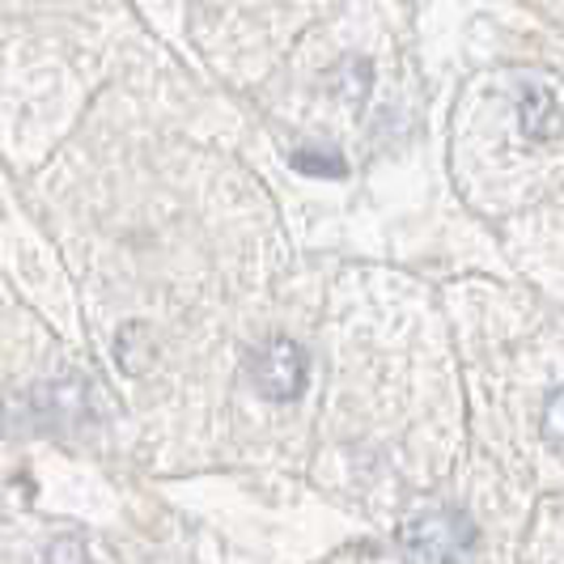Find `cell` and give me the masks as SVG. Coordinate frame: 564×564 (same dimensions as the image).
Masks as SVG:
<instances>
[{
  "mask_svg": "<svg viewBox=\"0 0 564 564\" xmlns=\"http://www.w3.org/2000/svg\"><path fill=\"white\" fill-rule=\"evenodd\" d=\"M522 128L535 141L561 132V111H556V98L547 89H527V98H522Z\"/></svg>",
  "mask_w": 564,
  "mask_h": 564,
  "instance_id": "3957f363",
  "label": "cell"
},
{
  "mask_svg": "<svg viewBox=\"0 0 564 564\" xmlns=\"http://www.w3.org/2000/svg\"><path fill=\"white\" fill-rule=\"evenodd\" d=\"M543 433H547V442L552 446H564V391L547 399V408H543Z\"/></svg>",
  "mask_w": 564,
  "mask_h": 564,
  "instance_id": "5b68a950",
  "label": "cell"
},
{
  "mask_svg": "<svg viewBox=\"0 0 564 564\" xmlns=\"http://www.w3.org/2000/svg\"><path fill=\"white\" fill-rule=\"evenodd\" d=\"M254 391L272 403H293L306 391V352L289 336H272L251 352Z\"/></svg>",
  "mask_w": 564,
  "mask_h": 564,
  "instance_id": "7a4b0ae2",
  "label": "cell"
},
{
  "mask_svg": "<svg viewBox=\"0 0 564 564\" xmlns=\"http://www.w3.org/2000/svg\"><path fill=\"white\" fill-rule=\"evenodd\" d=\"M293 166L302 170V174L339 178V174H344V158H339V153H311V149H297V153H293Z\"/></svg>",
  "mask_w": 564,
  "mask_h": 564,
  "instance_id": "277c9868",
  "label": "cell"
},
{
  "mask_svg": "<svg viewBox=\"0 0 564 564\" xmlns=\"http://www.w3.org/2000/svg\"><path fill=\"white\" fill-rule=\"evenodd\" d=\"M399 539L412 561H463L476 539V527L458 509H429L421 518H412Z\"/></svg>",
  "mask_w": 564,
  "mask_h": 564,
  "instance_id": "6da1fadb",
  "label": "cell"
}]
</instances>
